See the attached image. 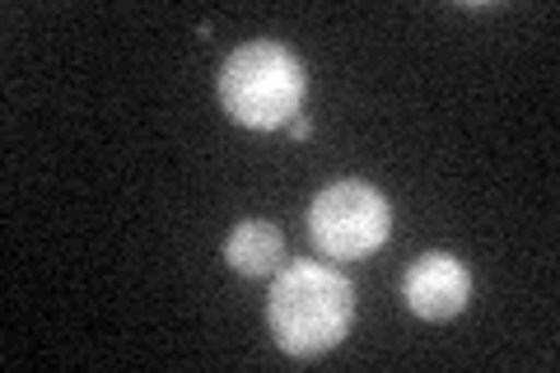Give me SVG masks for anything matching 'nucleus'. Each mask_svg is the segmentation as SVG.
Instances as JSON below:
<instances>
[{
    "label": "nucleus",
    "mask_w": 560,
    "mask_h": 373,
    "mask_svg": "<svg viewBox=\"0 0 560 373\" xmlns=\"http://www.w3.org/2000/svg\"><path fill=\"white\" fill-rule=\"evenodd\" d=\"M355 323V285L323 261H285L267 294V327L294 360H318L337 350Z\"/></svg>",
    "instance_id": "nucleus-1"
},
{
    "label": "nucleus",
    "mask_w": 560,
    "mask_h": 373,
    "mask_svg": "<svg viewBox=\"0 0 560 373\" xmlns=\"http://www.w3.org/2000/svg\"><path fill=\"white\" fill-rule=\"evenodd\" d=\"M304 66L290 47L271 38L234 47L220 66V108L248 131H280L300 117L304 103Z\"/></svg>",
    "instance_id": "nucleus-2"
},
{
    "label": "nucleus",
    "mask_w": 560,
    "mask_h": 373,
    "mask_svg": "<svg viewBox=\"0 0 560 373\" xmlns=\"http://www.w3.org/2000/svg\"><path fill=\"white\" fill-rule=\"evenodd\" d=\"M393 206L364 177H337L308 206V238L327 261H360L388 243Z\"/></svg>",
    "instance_id": "nucleus-3"
},
{
    "label": "nucleus",
    "mask_w": 560,
    "mask_h": 373,
    "mask_svg": "<svg viewBox=\"0 0 560 373\" xmlns=\"http://www.w3.org/2000/svg\"><path fill=\"white\" fill-rule=\"evenodd\" d=\"M401 299L425 323H448L471 304V271L453 253H420L401 276Z\"/></svg>",
    "instance_id": "nucleus-4"
},
{
    "label": "nucleus",
    "mask_w": 560,
    "mask_h": 373,
    "mask_svg": "<svg viewBox=\"0 0 560 373\" xmlns=\"http://www.w3.org/2000/svg\"><path fill=\"white\" fill-rule=\"evenodd\" d=\"M285 257V234L271 220H243L224 238V261L238 276H276Z\"/></svg>",
    "instance_id": "nucleus-5"
},
{
    "label": "nucleus",
    "mask_w": 560,
    "mask_h": 373,
    "mask_svg": "<svg viewBox=\"0 0 560 373\" xmlns=\"http://www.w3.org/2000/svg\"><path fill=\"white\" fill-rule=\"evenodd\" d=\"M290 136H294V140H308V136H313V121H308V117H294V121H290Z\"/></svg>",
    "instance_id": "nucleus-6"
}]
</instances>
